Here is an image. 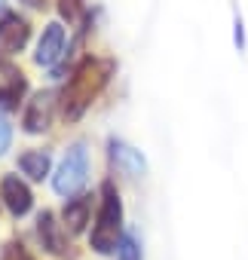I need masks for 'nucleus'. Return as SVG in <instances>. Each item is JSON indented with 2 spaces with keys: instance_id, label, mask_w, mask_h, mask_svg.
I'll list each match as a JSON object with an SVG mask.
<instances>
[{
  "instance_id": "1",
  "label": "nucleus",
  "mask_w": 248,
  "mask_h": 260,
  "mask_svg": "<svg viewBox=\"0 0 248 260\" xmlns=\"http://www.w3.org/2000/svg\"><path fill=\"white\" fill-rule=\"evenodd\" d=\"M110 74H113V61L110 58H92V55H86L74 68L68 86L58 95V113H61V119L65 122H77L89 110V104L98 98V92L107 86Z\"/></svg>"
},
{
  "instance_id": "2",
  "label": "nucleus",
  "mask_w": 248,
  "mask_h": 260,
  "mask_svg": "<svg viewBox=\"0 0 248 260\" xmlns=\"http://www.w3.org/2000/svg\"><path fill=\"white\" fill-rule=\"evenodd\" d=\"M119 239H122V199H119L116 187L110 181H104L98 190V217H95L89 245L107 257V254H116Z\"/></svg>"
},
{
  "instance_id": "3",
  "label": "nucleus",
  "mask_w": 248,
  "mask_h": 260,
  "mask_svg": "<svg viewBox=\"0 0 248 260\" xmlns=\"http://www.w3.org/2000/svg\"><path fill=\"white\" fill-rule=\"evenodd\" d=\"M86 178H89V147L83 141H77V144L68 147L65 159L58 162V169L52 175V190L58 196L71 199V196H77L83 190Z\"/></svg>"
},
{
  "instance_id": "4",
  "label": "nucleus",
  "mask_w": 248,
  "mask_h": 260,
  "mask_svg": "<svg viewBox=\"0 0 248 260\" xmlns=\"http://www.w3.org/2000/svg\"><path fill=\"white\" fill-rule=\"evenodd\" d=\"M34 230H37V242H40V248H43L46 254L61 257V260H65V257H74L71 242H68V226L58 223L52 211H40Z\"/></svg>"
},
{
  "instance_id": "5",
  "label": "nucleus",
  "mask_w": 248,
  "mask_h": 260,
  "mask_svg": "<svg viewBox=\"0 0 248 260\" xmlns=\"http://www.w3.org/2000/svg\"><path fill=\"white\" fill-rule=\"evenodd\" d=\"M0 202L7 205L13 217H25L34 208V193L19 175H4V181H0Z\"/></svg>"
},
{
  "instance_id": "6",
  "label": "nucleus",
  "mask_w": 248,
  "mask_h": 260,
  "mask_svg": "<svg viewBox=\"0 0 248 260\" xmlns=\"http://www.w3.org/2000/svg\"><path fill=\"white\" fill-rule=\"evenodd\" d=\"M55 92H37L31 95L28 107H25V116H22V128L28 135H43L49 122H52V107H55Z\"/></svg>"
},
{
  "instance_id": "7",
  "label": "nucleus",
  "mask_w": 248,
  "mask_h": 260,
  "mask_svg": "<svg viewBox=\"0 0 248 260\" xmlns=\"http://www.w3.org/2000/svg\"><path fill=\"white\" fill-rule=\"evenodd\" d=\"M31 40V25L28 19H22L19 13H4L0 16V52L4 55H16L28 46Z\"/></svg>"
},
{
  "instance_id": "8",
  "label": "nucleus",
  "mask_w": 248,
  "mask_h": 260,
  "mask_svg": "<svg viewBox=\"0 0 248 260\" xmlns=\"http://www.w3.org/2000/svg\"><path fill=\"white\" fill-rule=\"evenodd\" d=\"M65 43H68V34H65V25L61 22H49L37 40V52H34V61L43 64V68H55L58 58L65 55Z\"/></svg>"
},
{
  "instance_id": "9",
  "label": "nucleus",
  "mask_w": 248,
  "mask_h": 260,
  "mask_svg": "<svg viewBox=\"0 0 248 260\" xmlns=\"http://www.w3.org/2000/svg\"><path fill=\"white\" fill-rule=\"evenodd\" d=\"M92 199H95V196H89V193H77V196H71V199L65 202V208H61V223L68 226L71 236H77V233L86 230V223H89V217H92Z\"/></svg>"
},
{
  "instance_id": "10",
  "label": "nucleus",
  "mask_w": 248,
  "mask_h": 260,
  "mask_svg": "<svg viewBox=\"0 0 248 260\" xmlns=\"http://www.w3.org/2000/svg\"><path fill=\"white\" fill-rule=\"evenodd\" d=\"M107 153H110V162H113L122 175H129V178H138V175H144V169H147L144 156H141L135 147L122 144V141H116V138L107 141Z\"/></svg>"
},
{
  "instance_id": "11",
  "label": "nucleus",
  "mask_w": 248,
  "mask_h": 260,
  "mask_svg": "<svg viewBox=\"0 0 248 260\" xmlns=\"http://www.w3.org/2000/svg\"><path fill=\"white\" fill-rule=\"evenodd\" d=\"M49 166H52V156L49 150H25L19 156V169L22 175H28L31 181H43L49 175Z\"/></svg>"
},
{
  "instance_id": "12",
  "label": "nucleus",
  "mask_w": 248,
  "mask_h": 260,
  "mask_svg": "<svg viewBox=\"0 0 248 260\" xmlns=\"http://www.w3.org/2000/svg\"><path fill=\"white\" fill-rule=\"evenodd\" d=\"M25 92H28V80H25V74L16 77V80H10V83H0V107H4V110H19Z\"/></svg>"
},
{
  "instance_id": "13",
  "label": "nucleus",
  "mask_w": 248,
  "mask_h": 260,
  "mask_svg": "<svg viewBox=\"0 0 248 260\" xmlns=\"http://www.w3.org/2000/svg\"><path fill=\"white\" fill-rule=\"evenodd\" d=\"M116 260H141V248H138V239L132 233H122L119 248H116Z\"/></svg>"
},
{
  "instance_id": "14",
  "label": "nucleus",
  "mask_w": 248,
  "mask_h": 260,
  "mask_svg": "<svg viewBox=\"0 0 248 260\" xmlns=\"http://www.w3.org/2000/svg\"><path fill=\"white\" fill-rule=\"evenodd\" d=\"M83 7H86V0H58V16H61L68 25H74V22H80Z\"/></svg>"
},
{
  "instance_id": "15",
  "label": "nucleus",
  "mask_w": 248,
  "mask_h": 260,
  "mask_svg": "<svg viewBox=\"0 0 248 260\" xmlns=\"http://www.w3.org/2000/svg\"><path fill=\"white\" fill-rule=\"evenodd\" d=\"M10 144H13V125H10V119L4 113H0V156L10 150Z\"/></svg>"
},
{
  "instance_id": "16",
  "label": "nucleus",
  "mask_w": 248,
  "mask_h": 260,
  "mask_svg": "<svg viewBox=\"0 0 248 260\" xmlns=\"http://www.w3.org/2000/svg\"><path fill=\"white\" fill-rule=\"evenodd\" d=\"M4 260H34V257L25 251V245H22V242H10V245H7Z\"/></svg>"
},
{
  "instance_id": "17",
  "label": "nucleus",
  "mask_w": 248,
  "mask_h": 260,
  "mask_svg": "<svg viewBox=\"0 0 248 260\" xmlns=\"http://www.w3.org/2000/svg\"><path fill=\"white\" fill-rule=\"evenodd\" d=\"M16 77H22V71H19L13 61L0 58V83H10V80H16Z\"/></svg>"
},
{
  "instance_id": "18",
  "label": "nucleus",
  "mask_w": 248,
  "mask_h": 260,
  "mask_svg": "<svg viewBox=\"0 0 248 260\" xmlns=\"http://www.w3.org/2000/svg\"><path fill=\"white\" fill-rule=\"evenodd\" d=\"M19 4H25V7H31V10H43L49 0H19Z\"/></svg>"
},
{
  "instance_id": "19",
  "label": "nucleus",
  "mask_w": 248,
  "mask_h": 260,
  "mask_svg": "<svg viewBox=\"0 0 248 260\" xmlns=\"http://www.w3.org/2000/svg\"><path fill=\"white\" fill-rule=\"evenodd\" d=\"M0 7H4V0H0Z\"/></svg>"
}]
</instances>
